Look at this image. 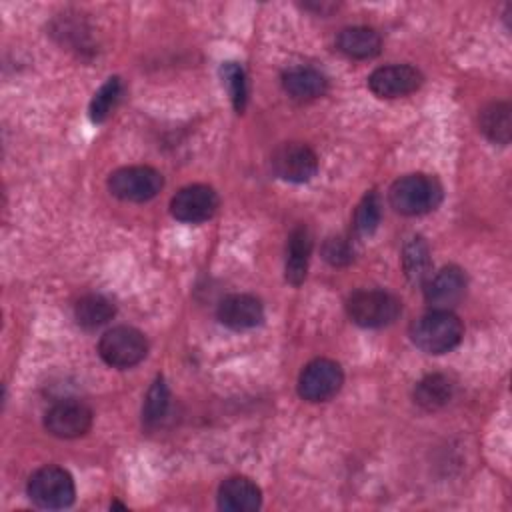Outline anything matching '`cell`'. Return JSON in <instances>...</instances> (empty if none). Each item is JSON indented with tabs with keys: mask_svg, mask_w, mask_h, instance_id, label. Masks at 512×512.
Segmentation results:
<instances>
[{
	"mask_svg": "<svg viewBox=\"0 0 512 512\" xmlns=\"http://www.w3.org/2000/svg\"><path fill=\"white\" fill-rule=\"evenodd\" d=\"M282 86L292 98L312 100V98H318L326 92L328 80L316 68L298 66V68H290L288 72H284Z\"/></svg>",
	"mask_w": 512,
	"mask_h": 512,
	"instance_id": "2e32d148",
	"label": "cell"
},
{
	"mask_svg": "<svg viewBox=\"0 0 512 512\" xmlns=\"http://www.w3.org/2000/svg\"><path fill=\"white\" fill-rule=\"evenodd\" d=\"M482 134L494 142V144H508L512 134V122H510V104L508 102H492L486 108H482L478 118Z\"/></svg>",
	"mask_w": 512,
	"mask_h": 512,
	"instance_id": "ffe728a7",
	"label": "cell"
},
{
	"mask_svg": "<svg viewBox=\"0 0 512 512\" xmlns=\"http://www.w3.org/2000/svg\"><path fill=\"white\" fill-rule=\"evenodd\" d=\"M102 360L112 368H132L148 354L146 336L132 326H116L104 332L98 342Z\"/></svg>",
	"mask_w": 512,
	"mask_h": 512,
	"instance_id": "5b68a950",
	"label": "cell"
},
{
	"mask_svg": "<svg viewBox=\"0 0 512 512\" xmlns=\"http://www.w3.org/2000/svg\"><path fill=\"white\" fill-rule=\"evenodd\" d=\"M164 186L162 174L152 166H124L110 174L108 190L124 202L152 200Z\"/></svg>",
	"mask_w": 512,
	"mask_h": 512,
	"instance_id": "8992f818",
	"label": "cell"
},
{
	"mask_svg": "<svg viewBox=\"0 0 512 512\" xmlns=\"http://www.w3.org/2000/svg\"><path fill=\"white\" fill-rule=\"evenodd\" d=\"M272 170L286 182H308L318 170L314 150L302 142H284L272 152Z\"/></svg>",
	"mask_w": 512,
	"mask_h": 512,
	"instance_id": "ba28073f",
	"label": "cell"
},
{
	"mask_svg": "<svg viewBox=\"0 0 512 512\" xmlns=\"http://www.w3.org/2000/svg\"><path fill=\"white\" fill-rule=\"evenodd\" d=\"M120 94H122L120 78L118 76L108 78L100 86V90L94 94V98L90 102V118H92V122H104L110 116V112L114 110V106L118 104Z\"/></svg>",
	"mask_w": 512,
	"mask_h": 512,
	"instance_id": "603a6c76",
	"label": "cell"
},
{
	"mask_svg": "<svg viewBox=\"0 0 512 512\" xmlns=\"http://www.w3.org/2000/svg\"><path fill=\"white\" fill-rule=\"evenodd\" d=\"M344 382L338 362L330 358H316L304 366L298 378V394L308 402L330 400Z\"/></svg>",
	"mask_w": 512,
	"mask_h": 512,
	"instance_id": "52a82bcc",
	"label": "cell"
},
{
	"mask_svg": "<svg viewBox=\"0 0 512 512\" xmlns=\"http://www.w3.org/2000/svg\"><path fill=\"white\" fill-rule=\"evenodd\" d=\"M28 496L36 506L46 510L68 508L76 496L74 480L60 466L38 468L28 480Z\"/></svg>",
	"mask_w": 512,
	"mask_h": 512,
	"instance_id": "277c9868",
	"label": "cell"
},
{
	"mask_svg": "<svg viewBox=\"0 0 512 512\" xmlns=\"http://www.w3.org/2000/svg\"><path fill=\"white\" fill-rule=\"evenodd\" d=\"M402 268L410 284L424 286L432 276L430 248L422 236L410 238L402 248Z\"/></svg>",
	"mask_w": 512,
	"mask_h": 512,
	"instance_id": "ac0fdd59",
	"label": "cell"
},
{
	"mask_svg": "<svg viewBox=\"0 0 512 512\" xmlns=\"http://www.w3.org/2000/svg\"><path fill=\"white\" fill-rule=\"evenodd\" d=\"M464 326L450 310H430L410 326L412 342L426 354H444L460 344Z\"/></svg>",
	"mask_w": 512,
	"mask_h": 512,
	"instance_id": "6da1fadb",
	"label": "cell"
},
{
	"mask_svg": "<svg viewBox=\"0 0 512 512\" xmlns=\"http://www.w3.org/2000/svg\"><path fill=\"white\" fill-rule=\"evenodd\" d=\"M454 396V382L444 374H428L414 388V402L424 410H440Z\"/></svg>",
	"mask_w": 512,
	"mask_h": 512,
	"instance_id": "d6986e66",
	"label": "cell"
},
{
	"mask_svg": "<svg viewBox=\"0 0 512 512\" xmlns=\"http://www.w3.org/2000/svg\"><path fill=\"white\" fill-rule=\"evenodd\" d=\"M422 74L410 64H390L376 68L370 78V90L380 98H400L420 88Z\"/></svg>",
	"mask_w": 512,
	"mask_h": 512,
	"instance_id": "8fae6325",
	"label": "cell"
},
{
	"mask_svg": "<svg viewBox=\"0 0 512 512\" xmlns=\"http://www.w3.org/2000/svg\"><path fill=\"white\" fill-rule=\"evenodd\" d=\"M442 194V184L434 176L406 174L390 186L388 200L396 212L404 216H420L438 208Z\"/></svg>",
	"mask_w": 512,
	"mask_h": 512,
	"instance_id": "7a4b0ae2",
	"label": "cell"
},
{
	"mask_svg": "<svg viewBox=\"0 0 512 512\" xmlns=\"http://www.w3.org/2000/svg\"><path fill=\"white\" fill-rule=\"evenodd\" d=\"M346 310L354 324L362 328H382L392 324L398 318L402 304L394 294L374 288V290H356L348 298Z\"/></svg>",
	"mask_w": 512,
	"mask_h": 512,
	"instance_id": "3957f363",
	"label": "cell"
},
{
	"mask_svg": "<svg viewBox=\"0 0 512 512\" xmlns=\"http://www.w3.org/2000/svg\"><path fill=\"white\" fill-rule=\"evenodd\" d=\"M44 426L56 438H78L90 430L92 410L80 400H60L48 408Z\"/></svg>",
	"mask_w": 512,
	"mask_h": 512,
	"instance_id": "30bf717a",
	"label": "cell"
},
{
	"mask_svg": "<svg viewBox=\"0 0 512 512\" xmlns=\"http://www.w3.org/2000/svg\"><path fill=\"white\" fill-rule=\"evenodd\" d=\"M466 292V276L458 266H444L424 284L426 302L436 310H448Z\"/></svg>",
	"mask_w": 512,
	"mask_h": 512,
	"instance_id": "7c38bea8",
	"label": "cell"
},
{
	"mask_svg": "<svg viewBox=\"0 0 512 512\" xmlns=\"http://www.w3.org/2000/svg\"><path fill=\"white\" fill-rule=\"evenodd\" d=\"M218 194L206 184H190L176 192L170 200V212L176 220L188 224H200L214 216L218 210Z\"/></svg>",
	"mask_w": 512,
	"mask_h": 512,
	"instance_id": "9c48e42d",
	"label": "cell"
},
{
	"mask_svg": "<svg viewBox=\"0 0 512 512\" xmlns=\"http://www.w3.org/2000/svg\"><path fill=\"white\" fill-rule=\"evenodd\" d=\"M312 252V236L306 226L292 230L288 238V258H286V280L292 286H300L306 278L308 260Z\"/></svg>",
	"mask_w": 512,
	"mask_h": 512,
	"instance_id": "e0dca14e",
	"label": "cell"
},
{
	"mask_svg": "<svg viewBox=\"0 0 512 512\" xmlns=\"http://www.w3.org/2000/svg\"><path fill=\"white\" fill-rule=\"evenodd\" d=\"M262 504L260 488L246 476H230L218 488V508L226 512H252Z\"/></svg>",
	"mask_w": 512,
	"mask_h": 512,
	"instance_id": "5bb4252c",
	"label": "cell"
},
{
	"mask_svg": "<svg viewBox=\"0 0 512 512\" xmlns=\"http://www.w3.org/2000/svg\"><path fill=\"white\" fill-rule=\"evenodd\" d=\"M220 74H222V80L228 88V94L232 98V106L236 112H242L244 106H246V76H244V70L242 66H238L236 62H226L222 64L220 68Z\"/></svg>",
	"mask_w": 512,
	"mask_h": 512,
	"instance_id": "d4e9b609",
	"label": "cell"
},
{
	"mask_svg": "<svg viewBox=\"0 0 512 512\" xmlns=\"http://www.w3.org/2000/svg\"><path fill=\"white\" fill-rule=\"evenodd\" d=\"M336 46L340 52H344L350 58L366 60L380 54L382 38L374 28L368 26H348L340 30L336 38Z\"/></svg>",
	"mask_w": 512,
	"mask_h": 512,
	"instance_id": "9a60e30c",
	"label": "cell"
},
{
	"mask_svg": "<svg viewBox=\"0 0 512 512\" xmlns=\"http://www.w3.org/2000/svg\"><path fill=\"white\" fill-rule=\"evenodd\" d=\"M116 314L114 304L100 296V294H88L76 302L74 318L76 322L86 330H96L104 324H108Z\"/></svg>",
	"mask_w": 512,
	"mask_h": 512,
	"instance_id": "44dd1931",
	"label": "cell"
},
{
	"mask_svg": "<svg viewBox=\"0 0 512 512\" xmlns=\"http://www.w3.org/2000/svg\"><path fill=\"white\" fill-rule=\"evenodd\" d=\"M378 224H380V198L372 190L360 200L354 212V228L358 234L368 236L378 228Z\"/></svg>",
	"mask_w": 512,
	"mask_h": 512,
	"instance_id": "cb8c5ba5",
	"label": "cell"
},
{
	"mask_svg": "<svg viewBox=\"0 0 512 512\" xmlns=\"http://www.w3.org/2000/svg\"><path fill=\"white\" fill-rule=\"evenodd\" d=\"M168 404H170V392L168 386L164 382L162 376H156V380L152 382V386L146 392L144 398V406H142V424L146 428H154L162 422V418L168 412Z\"/></svg>",
	"mask_w": 512,
	"mask_h": 512,
	"instance_id": "7402d4cb",
	"label": "cell"
},
{
	"mask_svg": "<svg viewBox=\"0 0 512 512\" xmlns=\"http://www.w3.org/2000/svg\"><path fill=\"white\" fill-rule=\"evenodd\" d=\"M218 320L232 330H248L264 320V306L252 294H230L218 304Z\"/></svg>",
	"mask_w": 512,
	"mask_h": 512,
	"instance_id": "4fadbf2b",
	"label": "cell"
},
{
	"mask_svg": "<svg viewBox=\"0 0 512 512\" xmlns=\"http://www.w3.org/2000/svg\"><path fill=\"white\" fill-rule=\"evenodd\" d=\"M322 256L332 266H346L354 258V250L346 238H328L322 246Z\"/></svg>",
	"mask_w": 512,
	"mask_h": 512,
	"instance_id": "484cf974",
	"label": "cell"
}]
</instances>
